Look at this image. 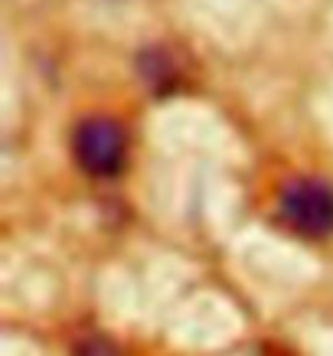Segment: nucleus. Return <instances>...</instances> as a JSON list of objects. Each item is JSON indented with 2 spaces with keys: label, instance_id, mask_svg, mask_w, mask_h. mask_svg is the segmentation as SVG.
Masks as SVG:
<instances>
[{
  "label": "nucleus",
  "instance_id": "nucleus-2",
  "mask_svg": "<svg viewBox=\"0 0 333 356\" xmlns=\"http://www.w3.org/2000/svg\"><path fill=\"white\" fill-rule=\"evenodd\" d=\"M72 154L79 167L92 177H115L128 161V134L115 118L95 115L79 121L72 134Z\"/></svg>",
  "mask_w": 333,
  "mask_h": 356
},
{
  "label": "nucleus",
  "instance_id": "nucleus-1",
  "mask_svg": "<svg viewBox=\"0 0 333 356\" xmlns=\"http://www.w3.org/2000/svg\"><path fill=\"white\" fill-rule=\"evenodd\" d=\"M278 216L304 238L333 236V186L314 177L291 180L278 196Z\"/></svg>",
  "mask_w": 333,
  "mask_h": 356
},
{
  "label": "nucleus",
  "instance_id": "nucleus-3",
  "mask_svg": "<svg viewBox=\"0 0 333 356\" xmlns=\"http://www.w3.org/2000/svg\"><path fill=\"white\" fill-rule=\"evenodd\" d=\"M76 356H121V350L111 340H105V337H88V340L79 343Z\"/></svg>",
  "mask_w": 333,
  "mask_h": 356
}]
</instances>
